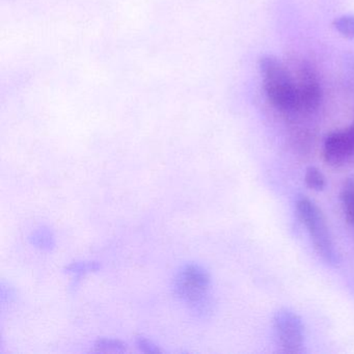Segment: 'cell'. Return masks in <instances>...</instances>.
Returning <instances> with one entry per match:
<instances>
[{"mask_svg":"<svg viewBox=\"0 0 354 354\" xmlns=\"http://www.w3.org/2000/svg\"><path fill=\"white\" fill-rule=\"evenodd\" d=\"M295 82L299 109L308 113L316 111L322 101V88L314 69L308 64L299 66Z\"/></svg>","mask_w":354,"mask_h":354,"instance_id":"5b68a950","label":"cell"},{"mask_svg":"<svg viewBox=\"0 0 354 354\" xmlns=\"http://www.w3.org/2000/svg\"><path fill=\"white\" fill-rule=\"evenodd\" d=\"M103 268L102 264L98 261H74L65 266L64 271L68 274L73 275V287H76L77 281L82 275L88 273L98 272Z\"/></svg>","mask_w":354,"mask_h":354,"instance_id":"ba28073f","label":"cell"},{"mask_svg":"<svg viewBox=\"0 0 354 354\" xmlns=\"http://www.w3.org/2000/svg\"><path fill=\"white\" fill-rule=\"evenodd\" d=\"M211 287L209 271L198 263H185L173 279L174 294L186 302L194 314L205 317L211 310L208 291Z\"/></svg>","mask_w":354,"mask_h":354,"instance_id":"7a4b0ae2","label":"cell"},{"mask_svg":"<svg viewBox=\"0 0 354 354\" xmlns=\"http://www.w3.org/2000/svg\"><path fill=\"white\" fill-rule=\"evenodd\" d=\"M296 210L319 256L326 264L337 266L339 263V254L335 250L330 232L320 209L310 198L301 196L296 202Z\"/></svg>","mask_w":354,"mask_h":354,"instance_id":"3957f363","label":"cell"},{"mask_svg":"<svg viewBox=\"0 0 354 354\" xmlns=\"http://www.w3.org/2000/svg\"><path fill=\"white\" fill-rule=\"evenodd\" d=\"M304 181H306L308 187L315 190V192H321L326 186V179H325L322 171L315 167H310L306 169Z\"/></svg>","mask_w":354,"mask_h":354,"instance_id":"8fae6325","label":"cell"},{"mask_svg":"<svg viewBox=\"0 0 354 354\" xmlns=\"http://www.w3.org/2000/svg\"><path fill=\"white\" fill-rule=\"evenodd\" d=\"M273 330L279 347L286 353L301 351L304 343V325L293 310L281 308L273 317Z\"/></svg>","mask_w":354,"mask_h":354,"instance_id":"277c9868","label":"cell"},{"mask_svg":"<svg viewBox=\"0 0 354 354\" xmlns=\"http://www.w3.org/2000/svg\"><path fill=\"white\" fill-rule=\"evenodd\" d=\"M28 242L30 245L44 252H53L57 245L55 233L46 225H42L34 230L28 236Z\"/></svg>","mask_w":354,"mask_h":354,"instance_id":"52a82bcc","label":"cell"},{"mask_svg":"<svg viewBox=\"0 0 354 354\" xmlns=\"http://www.w3.org/2000/svg\"><path fill=\"white\" fill-rule=\"evenodd\" d=\"M136 347H138L140 351L144 352V353L160 354L161 352H162L155 342H153L152 339H149L148 337L144 335H136Z\"/></svg>","mask_w":354,"mask_h":354,"instance_id":"4fadbf2b","label":"cell"},{"mask_svg":"<svg viewBox=\"0 0 354 354\" xmlns=\"http://www.w3.org/2000/svg\"><path fill=\"white\" fill-rule=\"evenodd\" d=\"M337 32L348 39H354V16L345 15L337 18L333 22Z\"/></svg>","mask_w":354,"mask_h":354,"instance_id":"7c38bea8","label":"cell"},{"mask_svg":"<svg viewBox=\"0 0 354 354\" xmlns=\"http://www.w3.org/2000/svg\"><path fill=\"white\" fill-rule=\"evenodd\" d=\"M259 67L265 94L273 106L285 113L299 111L296 82L283 63L272 55H265Z\"/></svg>","mask_w":354,"mask_h":354,"instance_id":"6da1fadb","label":"cell"},{"mask_svg":"<svg viewBox=\"0 0 354 354\" xmlns=\"http://www.w3.org/2000/svg\"><path fill=\"white\" fill-rule=\"evenodd\" d=\"M128 350V344L119 339H111V337H99L95 341L94 351L98 353H125Z\"/></svg>","mask_w":354,"mask_h":354,"instance_id":"30bf717a","label":"cell"},{"mask_svg":"<svg viewBox=\"0 0 354 354\" xmlns=\"http://www.w3.org/2000/svg\"><path fill=\"white\" fill-rule=\"evenodd\" d=\"M341 204L346 221L354 227V176L348 178L341 190Z\"/></svg>","mask_w":354,"mask_h":354,"instance_id":"9c48e42d","label":"cell"},{"mask_svg":"<svg viewBox=\"0 0 354 354\" xmlns=\"http://www.w3.org/2000/svg\"><path fill=\"white\" fill-rule=\"evenodd\" d=\"M323 158L333 167H345L354 163L353 149L347 131L331 132L323 142Z\"/></svg>","mask_w":354,"mask_h":354,"instance_id":"8992f818","label":"cell"}]
</instances>
